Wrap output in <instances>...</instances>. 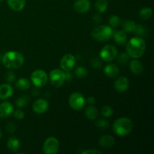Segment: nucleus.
Here are the masks:
<instances>
[{
	"instance_id": "obj_1",
	"label": "nucleus",
	"mask_w": 154,
	"mask_h": 154,
	"mask_svg": "<svg viewBox=\"0 0 154 154\" xmlns=\"http://www.w3.org/2000/svg\"><path fill=\"white\" fill-rule=\"evenodd\" d=\"M146 50V42L142 38H132L126 43V53L133 59L140 58L144 55Z\"/></svg>"
},
{
	"instance_id": "obj_2",
	"label": "nucleus",
	"mask_w": 154,
	"mask_h": 154,
	"mask_svg": "<svg viewBox=\"0 0 154 154\" xmlns=\"http://www.w3.org/2000/svg\"><path fill=\"white\" fill-rule=\"evenodd\" d=\"M2 63L7 69H19L23 65L24 57L17 51H8L2 57Z\"/></svg>"
},
{
	"instance_id": "obj_3",
	"label": "nucleus",
	"mask_w": 154,
	"mask_h": 154,
	"mask_svg": "<svg viewBox=\"0 0 154 154\" xmlns=\"http://www.w3.org/2000/svg\"><path fill=\"white\" fill-rule=\"evenodd\" d=\"M133 129V123L128 117H120L116 120L113 124L114 132L118 136L123 137L129 135Z\"/></svg>"
},
{
	"instance_id": "obj_4",
	"label": "nucleus",
	"mask_w": 154,
	"mask_h": 154,
	"mask_svg": "<svg viewBox=\"0 0 154 154\" xmlns=\"http://www.w3.org/2000/svg\"><path fill=\"white\" fill-rule=\"evenodd\" d=\"M113 30L110 26L101 25L93 29L91 32V35L95 40L100 42H105L109 40L113 35Z\"/></svg>"
},
{
	"instance_id": "obj_5",
	"label": "nucleus",
	"mask_w": 154,
	"mask_h": 154,
	"mask_svg": "<svg viewBox=\"0 0 154 154\" xmlns=\"http://www.w3.org/2000/svg\"><path fill=\"white\" fill-rule=\"evenodd\" d=\"M69 104L73 110L80 111L85 106L86 99L82 93L79 92H75L69 96Z\"/></svg>"
},
{
	"instance_id": "obj_6",
	"label": "nucleus",
	"mask_w": 154,
	"mask_h": 154,
	"mask_svg": "<svg viewBox=\"0 0 154 154\" xmlns=\"http://www.w3.org/2000/svg\"><path fill=\"white\" fill-rule=\"evenodd\" d=\"M49 81L53 87L56 88H60L63 85L66 81L65 72L61 69H54L50 72Z\"/></svg>"
},
{
	"instance_id": "obj_7",
	"label": "nucleus",
	"mask_w": 154,
	"mask_h": 154,
	"mask_svg": "<svg viewBox=\"0 0 154 154\" xmlns=\"http://www.w3.org/2000/svg\"><path fill=\"white\" fill-rule=\"evenodd\" d=\"M31 82L36 87H43L46 85L48 76L46 72L42 69H37L31 74Z\"/></svg>"
},
{
	"instance_id": "obj_8",
	"label": "nucleus",
	"mask_w": 154,
	"mask_h": 154,
	"mask_svg": "<svg viewBox=\"0 0 154 154\" xmlns=\"http://www.w3.org/2000/svg\"><path fill=\"white\" fill-rule=\"evenodd\" d=\"M100 58L105 62H111L117 58V50L114 45H108L102 48L100 51Z\"/></svg>"
},
{
	"instance_id": "obj_9",
	"label": "nucleus",
	"mask_w": 154,
	"mask_h": 154,
	"mask_svg": "<svg viewBox=\"0 0 154 154\" xmlns=\"http://www.w3.org/2000/svg\"><path fill=\"white\" fill-rule=\"evenodd\" d=\"M60 149L59 141L54 137H49L43 144V151L45 154H56Z\"/></svg>"
},
{
	"instance_id": "obj_10",
	"label": "nucleus",
	"mask_w": 154,
	"mask_h": 154,
	"mask_svg": "<svg viewBox=\"0 0 154 154\" xmlns=\"http://www.w3.org/2000/svg\"><path fill=\"white\" fill-rule=\"evenodd\" d=\"M76 62V59L74 55L71 54L63 56L60 60V67L64 72H71L74 69Z\"/></svg>"
},
{
	"instance_id": "obj_11",
	"label": "nucleus",
	"mask_w": 154,
	"mask_h": 154,
	"mask_svg": "<svg viewBox=\"0 0 154 154\" xmlns=\"http://www.w3.org/2000/svg\"><path fill=\"white\" fill-rule=\"evenodd\" d=\"M49 107L48 101L44 99H38L33 103L32 109L38 114H42L46 112Z\"/></svg>"
},
{
	"instance_id": "obj_12",
	"label": "nucleus",
	"mask_w": 154,
	"mask_h": 154,
	"mask_svg": "<svg viewBox=\"0 0 154 154\" xmlns=\"http://www.w3.org/2000/svg\"><path fill=\"white\" fill-rule=\"evenodd\" d=\"M114 89L117 90V92L120 93H123V92L126 91L129 87V79L126 77H120L116 80L114 84Z\"/></svg>"
},
{
	"instance_id": "obj_13",
	"label": "nucleus",
	"mask_w": 154,
	"mask_h": 154,
	"mask_svg": "<svg viewBox=\"0 0 154 154\" xmlns=\"http://www.w3.org/2000/svg\"><path fill=\"white\" fill-rule=\"evenodd\" d=\"M74 9L79 14H84L90 9V2L89 0H76L74 3Z\"/></svg>"
},
{
	"instance_id": "obj_14",
	"label": "nucleus",
	"mask_w": 154,
	"mask_h": 154,
	"mask_svg": "<svg viewBox=\"0 0 154 154\" xmlns=\"http://www.w3.org/2000/svg\"><path fill=\"white\" fill-rule=\"evenodd\" d=\"M14 93V89L10 84H4L0 85V99H8L11 97Z\"/></svg>"
},
{
	"instance_id": "obj_15",
	"label": "nucleus",
	"mask_w": 154,
	"mask_h": 154,
	"mask_svg": "<svg viewBox=\"0 0 154 154\" xmlns=\"http://www.w3.org/2000/svg\"><path fill=\"white\" fill-rule=\"evenodd\" d=\"M14 106L8 102H4L0 104V118H6L13 113Z\"/></svg>"
},
{
	"instance_id": "obj_16",
	"label": "nucleus",
	"mask_w": 154,
	"mask_h": 154,
	"mask_svg": "<svg viewBox=\"0 0 154 154\" xmlns=\"http://www.w3.org/2000/svg\"><path fill=\"white\" fill-rule=\"evenodd\" d=\"M114 42L120 46H124L127 43V35L123 30H118L113 32Z\"/></svg>"
},
{
	"instance_id": "obj_17",
	"label": "nucleus",
	"mask_w": 154,
	"mask_h": 154,
	"mask_svg": "<svg viewBox=\"0 0 154 154\" xmlns=\"http://www.w3.org/2000/svg\"><path fill=\"white\" fill-rule=\"evenodd\" d=\"M104 73L110 78H114L120 74V69L115 64H108L104 68Z\"/></svg>"
},
{
	"instance_id": "obj_18",
	"label": "nucleus",
	"mask_w": 154,
	"mask_h": 154,
	"mask_svg": "<svg viewBox=\"0 0 154 154\" xmlns=\"http://www.w3.org/2000/svg\"><path fill=\"white\" fill-rule=\"evenodd\" d=\"M129 69H130L131 72L133 74L136 75H141L144 70V66H143L142 63L138 60L137 59H134L130 62L129 64Z\"/></svg>"
},
{
	"instance_id": "obj_19",
	"label": "nucleus",
	"mask_w": 154,
	"mask_h": 154,
	"mask_svg": "<svg viewBox=\"0 0 154 154\" xmlns=\"http://www.w3.org/2000/svg\"><path fill=\"white\" fill-rule=\"evenodd\" d=\"M9 7L14 11H20L26 5V0H7Z\"/></svg>"
},
{
	"instance_id": "obj_20",
	"label": "nucleus",
	"mask_w": 154,
	"mask_h": 154,
	"mask_svg": "<svg viewBox=\"0 0 154 154\" xmlns=\"http://www.w3.org/2000/svg\"><path fill=\"white\" fill-rule=\"evenodd\" d=\"M115 143V139L113 136L110 135H105L99 138V145L102 147L109 148L112 147Z\"/></svg>"
},
{
	"instance_id": "obj_21",
	"label": "nucleus",
	"mask_w": 154,
	"mask_h": 154,
	"mask_svg": "<svg viewBox=\"0 0 154 154\" xmlns=\"http://www.w3.org/2000/svg\"><path fill=\"white\" fill-rule=\"evenodd\" d=\"M85 115L89 120H96L99 115V111L96 107L93 106V105H90V106H87L85 110Z\"/></svg>"
},
{
	"instance_id": "obj_22",
	"label": "nucleus",
	"mask_w": 154,
	"mask_h": 154,
	"mask_svg": "<svg viewBox=\"0 0 154 154\" xmlns=\"http://www.w3.org/2000/svg\"><path fill=\"white\" fill-rule=\"evenodd\" d=\"M15 86L20 90H27L31 87V82L26 78H20L15 83Z\"/></svg>"
},
{
	"instance_id": "obj_23",
	"label": "nucleus",
	"mask_w": 154,
	"mask_h": 154,
	"mask_svg": "<svg viewBox=\"0 0 154 154\" xmlns=\"http://www.w3.org/2000/svg\"><path fill=\"white\" fill-rule=\"evenodd\" d=\"M8 148L12 152H17L19 150L20 147V142L19 140L14 137H11L8 139L7 143Z\"/></svg>"
},
{
	"instance_id": "obj_24",
	"label": "nucleus",
	"mask_w": 154,
	"mask_h": 154,
	"mask_svg": "<svg viewBox=\"0 0 154 154\" xmlns=\"http://www.w3.org/2000/svg\"><path fill=\"white\" fill-rule=\"evenodd\" d=\"M122 28L125 32H133L135 30L136 23L131 20H125L121 22Z\"/></svg>"
},
{
	"instance_id": "obj_25",
	"label": "nucleus",
	"mask_w": 154,
	"mask_h": 154,
	"mask_svg": "<svg viewBox=\"0 0 154 154\" xmlns=\"http://www.w3.org/2000/svg\"><path fill=\"white\" fill-rule=\"evenodd\" d=\"M152 16H153V11H152L151 8H143L139 11V17L140 19L143 20L150 19L152 17Z\"/></svg>"
},
{
	"instance_id": "obj_26",
	"label": "nucleus",
	"mask_w": 154,
	"mask_h": 154,
	"mask_svg": "<svg viewBox=\"0 0 154 154\" xmlns=\"http://www.w3.org/2000/svg\"><path fill=\"white\" fill-rule=\"evenodd\" d=\"M108 6V2L107 0H97L95 4V8L96 10L99 13H104L107 11Z\"/></svg>"
},
{
	"instance_id": "obj_27",
	"label": "nucleus",
	"mask_w": 154,
	"mask_h": 154,
	"mask_svg": "<svg viewBox=\"0 0 154 154\" xmlns=\"http://www.w3.org/2000/svg\"><path fill=\"white\" fill-rule=\"evenodd\" d=\"M138 37H144V36H147V34H148V30L147 29L145 26L141 25V24H136L135 26V30L133 32Z\"/></svg>"
},
{
	"instance_id": "obj_28",
	"label": "nucleus",
	"mask_w": 154,
	"mask_h": 154,
	"mask_svg": "<svg viewBox=\"0 0 154 154\" xmlns=\"http://www.w3.org/2000/svg\"><path fill=\"white\" fill-rule=\"evenodd\" d=\"M29 101V97H28L27 96H21L18 98L17 99L15 102V104H16L17 107L19 108H23L24 107L26 106V105L28 104Z\"/></svg>"
},
{
	"instance_id": "obj_29",
	"label": "nucleus",
	"mask_w": 154,
	"mask_h": 154,
	"mask_svg": "<svg viewBox=\"0 0 154 154\" xmlns=\"http://www.w3.org/2000/svg\"><path fill=\"white\" fill-rule=\"evenodd\" d=\"M75 74L76 75V77L78 78H86L88 75V72H87V69L83 66H80V67H78L75 71Z\"/></svg>"
},
{
	"instance_id": "obj_30",
	"label": "nucleus",
	"mask_w": 154,
	"mask_h": 154,
	"mask_svg": "<svg viewBox=\"0 0 154 154\" xmlns=\"http://www.w3.org/2000/svg\"><path fill=\"white\" fill-rule=\"evenodd\" d=\"M121 23V20L117 15H111L109 18V24L111 28H117Z\"/></svg>"
},
{
	"instance_id": "obj_31",
	"label": "nucleus",
	"mask_w": 154,
	"mask_h": 154,
	"mask_svg": "<svg viewBox=\"0 0 154 154\" xmlns=\"http://www.w3.org/2000/svg\"><path fill=\"white\" fill-rule=\"evenodd\" d=\"M113 109L109 105H105L101 110V114L104 117H110L113 114Z\"/></svg>"
},
{
	"instance_id": "obj_32",
	"label": "nucleus",
	"mask_w": 154,
	"mask_h": 154,
	"mask_svg": "<svg viewBox=\"0 0 154 154\" xmlns=\"http://www.w3.org/2000/svg\"><path fill=\"white\" fill-rule=\"evenodd\" d=\"M129 56L127 53H122L120 55L118 56V58H117V61L120 63V65H125L129 62Z\"/></svg>"
},
{
	"instance_id": "obj_33",
	"label": "nucleus",
	"mask_w": 154,
	"mask_h": 154,
	"mask_svg": "<svg viewBox=\"0 0 154 154\" xmlns=\"http://www.w3.org/2000/svg\"><path fill=\"white\" fill-rule=\"evenodd\" d=\"M109 122L106 120H99L96 123V126H97L99 129H105L107 128H108L109 126Z\"/></svg>"
},
{
	"instance_id": "obj_34",
	"label": "nucleus",
	"mask_w": 154,
	"mask_h": 154,
	"mask_svg": "<svg viewBox=\"0 0 154 154\" xmlns=\"http://www.w3.org/2000/svg\"><path fill=\"white\" fill-rule=\"evenodd\" d=\"M5 78V81H7V83L11 84V83H13L14 81H15V74L14 73L13 71L11 70L8 71V72H6Z\"/></svg>"
},
{
	"instance_id": "obj_35",
	"label": "nucleus",
	"mask_w": 154,
	"mask_h": 154,
	"mask_svg": "<svg viewBox=\"0 0 154 154\" xmlns=\"http://www.w3.org/2000/svg\"><path fill=\"white\" fill-rule=\"evenodd\" d=\"M90 65H91L92 67L94 68V69H99V68L102 67V63L99 58H96H96H93V60H91Z\"/></svg>"
},
{
	"instance_id": "obj_36",
	"label": "nucleus",
	"mask_w": 154,
	"mask_h": 154,
	"mask_svg": "<svg viewBox=\"0 0 154 154\" xmlns=\"http://www.w3.org/2000/svg\"><path fill=\"white\" fill-rule=\"evenodd\" d=\"M14 117L17 119V120H23L25 117V114H24L23 111H22L21 110H16V111H13Z\"/></svg>"
},
{
	"instance_id": "obj_37",
	"label": "nucleus",
	"mask_w": 154,
	"mask_h": 154,
	"mask_svg": "<svg viewBox=\"0 0 154 154\" xmlns=\"http://www.w3.org/2000/svg\"><path fill=\"white\" fill-rule=\"evenodd\" d=\"M6 130L9 133H14L15 132V130H16V126L12 122H9L6 125Z\"/></svg>"
},
{
	"instance_id": "obj_38",
	"label": "nucleus",
	"mask_w": 154,
	"mask_h": 154,
	"mask_svg": "<svg viewBox=\"0 0 154 154\" xmlns=\"http://www.w3.org/2000/svg\"><path fill=\"white\" fill-rule=\"evenodd\" d=\"M81 153L83 154H101L102 152L100 150H96V149H89V150H83L81 152Z\"/></svg>"
},
{
	"instance_id": "obj_39",
	"label": "nucleus",
	"mask_w": 154,
	"mask_h": 154,
	"mask_svg": "<svg viewBox=\"0 0 154 154\" xmlns=\"http://www.w3.org/2000/svg\"><path fill=\"white\" fill-rule=\"evenodd\" d=\"M93 20L95 23H99L102 21V17L99 14H95L93 17Z\"/></svg>"
},
{
	"instance_id": "obj_40",
	"label": "nucleus",
	"mask_w": 154,
	"mask_h": 154,
	"mask_svg": "<svg viewBox=\"0 0 154 154\" xmlns=\"http://www.w3.org/2000/svg\"><path fill=\"white\" fill-rule=\"evenodd\" d=\"M95 102H96V100H95V98L93 96H90L86 100V102H87L89 105H93L95 103Z\"/></svg>"
},
{
	"instance_id": "obj_41",
	"label": "nucleus",
	"mask_w": 154,
	"mask_h": 154,
	"mask_svg": "<svg viewBox=\"0 0 154 154\" xmlns=\"http://www.w3.org/2000/svg\"><path fill=\"white\" fill-rule=\"evenodd\" d=\"M2 132L1 130H0V139L2 138Z\"/></svg>"
},
{
	"instance_id": "obj_42",
	"label": "nucleus",
	"mask_w": 154,
	"mask_h": 154,
	"mask_svg": "<svg viewBox=\"0 0 154 154\" xmlns=\"http://www.w3.org/2000/svg\"><path fill=\"white\" fill-rule=\"evenodd\" d=\"M2 2H3V0H0V3Z\"/></svg>"
}]
</instances>
